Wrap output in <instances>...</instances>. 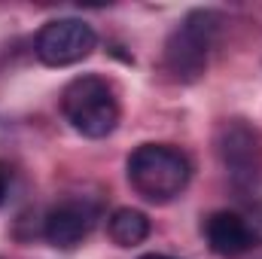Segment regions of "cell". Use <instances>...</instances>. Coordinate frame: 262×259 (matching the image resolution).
<instances>
[{"label":"cell","mask_w":262,"mask_h":259,"mask_svg":"<svg viewBox=\"0 0 262 259\" xmlns=\"http://www.w3.org/2000/svg\"><path fill=\"white\" fill-rule=\"evenodd\" d=\"M125 174H128L131 189L140 198L152 204H165V201H174L189 186L192 168L180 149L168 143H143L128 156Z\"/></svg>","instance_id":"obj_1"},{"label":"cell","mask_w":262,"mask_h":259,"mask_svg":"<svg viewBox=\"0 0 262 259\" xmlns=\"http://www.w3.org/2000/svg\"><path fill=\"white\" fill-rule=\"evenodd\" d=\"M61 113L70 122V128L82 137L101 140L119 125V101L107 79L85 73L70 79L61 92Z\"/></svg>","instance_id":"obj_2"},{"label":"cell","mask_w":262,"mask_h":259,"mask_svg":"<svg viewBox=\"0 0 262 259\" xmlns=\"http://www.w3.org/2000/svg\"><path fill=\"white\" fill-rule=\"evenodd\" d=\"M220 25H223L220 12L192 9L174 28V34L165 43V67L177 79H186V82L198 79L204 73V67H207V55H210V46L216 43Z\"/></svg>","instance_id":"obj_3"},{"label":"cell","mask_w":262,"mask_h":259,"mask_svg":"<svg viewBox=\"0 0 262 259\" xmlns=\"http://www.w3.org/2000/svg\"><path fill=\"white\" fill-rule=\"evenodd\" d=\"M98 46V34L82 18H52L40 28L34 52L46 67H70L89 58Z\"/></svg>","instance_id":"obj_4"},{"label":"cell","mask_w":262,"mask_h":259,"mask_svg":"<svg viewBox=\"0 0 262 259\" xmlns=\"http://www.w3.org/2000/svg\"><path fill=\"white\" fill-rule=\"evenodd\" d=\"M220 156L232 174L235 183H250L256 177V156H259V146H256V134L241 125V122H232L223 128L220 137Z\"/></svg>","instance_id":"obj_5"},{"label":"cell","mask_w":262,"mask_h":259,"mask_svg":"<svg viewBox=\"0 0 262 259\" xmlns=\"http://www.w3.org/2000/svg\"><path fill=\"white\" fill-rule=\"evenodd\" d=\"M204 238H207V247L216 256H226V259L241 256V253H247L253 247V241L247 235V226H244L241 213H235V210L210 213L207 223H204Z\"/></svg>","instance_id":"obj_6"},{"label":"cell","mask_w":262,"mask_h":259,"mask_svg":"<svg viewBox=\"0 0 262 259\" xmlns=\"http://www.w3.org/2000/svg\"><path fill=\"white\" fill-rule=\"evenodd\" d=\"M89 226H92V220H89L85 207H79V204H58L43 220V238L52 247H58V250H73L76 244L85 241Z\"/></svg>","instance_id":"obj_7"},{"label":"cell","mask_w":262,"mask_h":259,"mask_svg":"<svg viewBox=\"0 0 262 259\" xmlns=\"http://www.w3.org/2000/svg\"><path fill=\"white\" fill-rule=\"evenodd\" d=\"M107 235L116 247H137L149 238V217L137 207H119L110 213Z\"/></svg>","instance_id":"obj_8"},{"label":"cell","mask_w":262,"mask_h":259,"mask_svg":"<svg viewBox=\"0 0 262 259\" xmlns=\"http://www.w3.org/2000/svg\"><path fill=\"white\" fill-rule=\"evenodd\" d=\"M244 226H247V235L253 244H262V201H253L244 213H241Z\"/></svg>","instance_id":"obj_9"},{"label":"cell","mask_w":262,"mask_h":259,"mask_svg":"<svg viewBox=\"0 0 262 259\" xmlns=\"http://www.w3.org/2000/svg\"><path fill=\"white\" fill-rule=\"evenodd\" d=\"M6 189H9V171L0 165V204L6 201Z\"/></svg>","instance_id":"obj_10"},{"label":"cell","mask_w":262,"mask_h":259,"mask_svg":"<svg viewBox=\"0 0 262 259\" xmlns=\"http://www.w3.org/2000/svg\"><path fill=\"white\" fill-rule=\"evenodd\" d=\"M140 259H174V256H165V253H146V256H140Z\"/></svg>","instance_id":"obj_11"}]
</instances>
